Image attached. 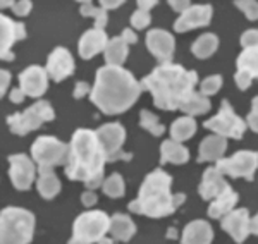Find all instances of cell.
<instances>
[{"label": "cell", "mask_w": 258, "mask_h": 244, "mask_svg": "<svg viewBox=\"0 0 258 244\" xmlns=\"http://www.w3.org/2000/svg\"><path fill=\"white\" fill-rule=\"evenodd\" d=\"M68 244H88V242H85V241H80V239H76V237H71Z\"/></svg>", "instance_id": "obj_52"}, {"label": "cell", "mask_w": 258, "mask_h": 244, "mask_svg": "<svg viewBox=\"0 0 258 244\" xmlns=\"http://www.w3.org/2000/svg\"><path fill=\"white\" fill-rule=\"evenodd\" d=\"M53 117H55V114H53L52 105L45 100H38L36 103H33L30 109L24 110V112L9 115L7 124H9L11 131L14 134L26 136L28 132L38 129L43 122L53 121Z\"/></svg>", "instance_id": "obj_6"}, {"label": "cell", "mask_w": 258, "mask_h": 244, "mask_svg": "<svg viewBox=\"0 0 258 244\" xmlns=\"http://www.w3.org/2000/svg\"><path fill=\"white\" fill-rule=\"evenodd\" d=\"M36 189L45 200H52L60 191V181L59 177L53 174L52 169H41L38 176V183H36Z\"/></svg>", "instance_id": "obj_27"}, {"label": "cell", "mask_w": 258, "mask_h": 244, "mask_svg": "<svg viewBox=\"0 0 258 244\" xmlns=\"http://www.w3.org/2000/svg\"><path fill=\"white\" fill-rule=\"evenodd\" d=\"M102 189H103V193L110 198H122L124 193H126L124 191L126 186H124L122 176H120V174H112V176H109L105 181H103Z\"/></svg>", "instance_id": "obj_33"}, {"label": "cell", "mask_w": 258, "mask_h": 244, "mask_svg": "<svg viewBox=\"0 0 258 244\" xmlns=\"http://www.w3.org/2000/svg\"><path fill=\"white\" fill-rule=\"evenodd\" d=\"M217 47H219V38L215 35H212V33H207V35H202L195 41L193 47H191V52L198 59H209L212 53L217 50Z\"/></svg>", "instance_id": "obj_31"}, {"label": "cell", "mask_w": 258, "mask_h": 244, "mask_svg": "<svg viewBox=\"0 0 258 244\" xmlns=\"http://www.w3.org/2000/svg\"><path fill=\"white\" fill-rule=\"evenodd\" d=\"M227 150V141L222 136H209L200 143L198 162H219Z\"/></svg>", "instance_id": "obj_22"}, {"label": "cell", "mask_w": 258, "mask_h": 244, "mask_svg": "<svg viewBox=\"0 0 258 244\" xmlns=\"http://www.w3.org/2000/svg\"><path fill=\"white\" fill-rule=\"evenodd\" d=\"M258 169V153L256 151H238L231 158H222L217 162V171L224 176L244 177L246 181H253Z\"/></svg>", "instance_id": "obj_11"}, {"label": "cell", "mask_w": 258, "mask_h": 244, "mask_svg": "<svg viewBox=\"0 0 258 244\" xmlns=\"http://www.w3.org/2000/svg\"><path fill=\"white\" fill-rule=\"evenodd\" d=\"M107 43H109V40H107L105 31L93 28V30L86 31L85 35L81 36L80 45H78V50H80V55L83 59L88 60L91 57L97 55V53L105 52Z\"/></svg>", "instance_id": "obj_21"}, {"label": "cell", "mask_w": 258, "mask_h": 244, "mask_svg": "<svg viewBox=\"0 0 258 244\" xmlns=\"http://www.w3.org/2000/svg\"><path fill=\"white\" fill-rule=\"evenodd\" d=\"M9 177L11 183L19 191H26L31 188L33 181H35V164L30 156L18 153V155L9 156Z\"/></svg>", "instance_id": "obj_12"}, {"label": "cell", "mask_w": 258, "mask_h": 244, "mask_svg": "<svg viewBox=\"0 0 258 244\" xmlns=\"http://www.w3.org/2000/svg\"><path fill=\"white\" fill-rule=\"evenodd\" d=\"M150 23H152V18H150V12H147V11L138 9L131 16V24L136 28V30H145Z\"/></svg>", "instance_id": "obj_37"}, {"label": "cell", "mask_w": 258, "mask_h": 244, "mask_svg": "<svg viewBox=\"0 0 258 244\" xmlns=\"http://www.w3.org/2000/svg\"><path fill=\"white\" fill-rule=\"evenodd\" d=\"M203 126L207 129L214 131L217 136H222V138H234V139H241L246 131V122L236 115V112L232 110V107L229 105L227 100L222 102L220 105V110L215 117L209 119Z\"/></svg>", "instance_id": "obj_9"}, {"label": "cell", "mask_w": 258, "mask_h": 244, "mask_svg": "<svg viewBox=\"0 0 258 244\" xmlns=\"http://www.w3.org/2000/svg\"><path fill=\"white\" fill-rule=\"evenodd\" d=\"M249 213L246 208H238L232 210L231 213H227L226 217H222V229L234 239L236 242H243L246 241V237L251 232H249Z\"/></svg>", "instance_id": "obj_16"}, {"label": "cell", "mask_w": 258, "mask_h": 244, "mask_svg": "<svg viewBox=\"0 0 258 244\" xmlns=\"http://www.w3.org/2000/svg\"><path fill=\"white\" fill-rule=\"evenodd\" d=\"M141 90H143L141 83L136 81L129 71L122 67H114V65H105L98 69L90 100L103 114L117 115L135 105L141 95Z\"/></svg>", "instance_id": "obj_1"}, {"label": "cell", "mask_w": 258, "mask_h": 244, "mask_svg": "<svg viewBox=\"0 0 258 244\" xmlns=\"http://www.w3.org/2000/svg\"><path fill=\"white\" fill-rule=\"evenodd\" d=\"M9 81H11V74L7 72L6 69H4V71H2V90H0V92H2V95H6L7 86H9Z\"/></svg>", "instance_id": "obj_47"}, {"label": "cell", "mask_w": 258, "mask_h": 244, "mask_svg": "<svg viewBox=\"0 0 258 244\" xmlns=\"http://www.w3.org/2000/svg\"><path fill=\"white\" fill-rule=\"evenodd\" d=\"M140 124H141V127H145V129H147L148 132H152L153 136H162L165 131L164 124L159 121V117H157L155 114L148 112V110H141Z\"/></svg>", "instance_id": "obj_34"}, {"label": "cell", "mask_w": 258, "mask_h": 244, "mask_svg": "<svg viewBox=\"0 0 258 244\" xmlns=\"http://www.w3.org/2000/svg\"><path fill=\"white\" fill-rule=\"evenodd\" d=\"M157 6V2H155V0H150V2H145V0H140V2H138V7H140V9L141 11H150V9H152V7H155Z\"/></svg>", "instance_id": "obj_48"}, {"label": "cell", "mask_w": 258, "mask_h": 244, "mask_svg": "<svg viewBox=\"0 0 258 244\" xmlns=\"http://www.w3.org/2000/svg\"><path fill=\"white\" fill-rule=\"evenodd\" d=\"M189 160V151L181 143L174 139H165L160 146V164H186Z\"/></svg>", "instance_id": "obj_25"}, {"label": "cell", "mask_w": 258, "mask_h": 244, "mask_svg": "<svg viewBox=\"0 0 258 244\" xmlns=\"http://www.w3.org/2000/svg\"><path fill=\"white\" fill-rule=\"evenodd\" d=\"M81 203L85 206H93L95 203H97V194H95V191H85L81 194Z\"/></svg>", "instance_id": "obj_41"}, {"label": "cell", "mask_w": 258, "mask_h": 244, "mask_svg": "<svg viewBox=\"0 0 258 244\" xmlns=\"http://www.w3.org/2000/svg\"><path fill=\"white\" fill-rule=\"evenodd\" d=\"M110 230V217L107 213L100 212V210H93V212L81 213L76 218L73 227V237L85 241L88 244L100 242L105 239V234Z\"/></svg>", "instance_id": "obj_8"}, {"label": "cell", "mask_w": 258, "mask_h": 244, "mask_svg": "<svg viewBox=\"0 0 258 244\" xmlns=\"http://www.w3.org/2000/svg\"><path fill=\"white\" fill-rule=\"evenodd\" d=\"M198 74L186 71L179 64H160L150 76L143 77L141 86L148 90L159 109L179 110L181 105L195 93Z\"/></svg>", "instance_id": "obj_3"}, {"label": "cell", "mask_w": 258, "mask_h": 244, "mask_svg": "<svg viewBox=\"0 0 258 244\" xmlns=\"http://www.w3.org/2000/svg\"><path fill=\"white\" fill-rule=\"evenodd\" d=\"M47 72L53 81H62L74 72V59L68 48H55L48 55L47 60Z\"/></svg>", "instance_id": "obj_17"}, {"label": "cell", "mask_w": 258, "mask_h": 244, "mask_svg": "<svg viewBox=\"0 0 258 244\" xmlns=\"http://www.w3.org/2000/svg\"><path fill=\"white\" fill-rule=\"evenodd\" d=\"M109 232L112 234V237L115 241H122L127 242L129 239L135 235L136 232V225L127 215L124 213H115L114 217L110 218V230Z\"/></svg>", "instance_id": "obj_26"}, {"label": "cell", "mask_w": 258, "mask_h": 244, "mask_svg": "<svg viewBox=\"0 0 258 244\" xmlns=\"http://www.w3.org/2000/svg\"><path fill=\"white\" fill-rule=\"evenodd\" d=\"M220 86H222V77L220 76H209L205 81L202 83V86H200V93L203 95V97H212V95H215L220 90Z\"/></svg>", "instance_id": "obj_35"}, {"label": "cell", "mask_w": 258, "mask_h": 244, "mask_svg": "<svg viewBox=\"0 0 258 244\" xmlns=\"http://www.w3.org/2000/svg\"><path fill=\"white\" fill-rule=\"evenodd\" d=\"M249 232L258 235V213L251 218V222H249Z\"/></svg>", "instance_id": "obj_49"}, {"label": "cell", "mask_w": 258, "mask_h": 244, "mask_svg": "<svg viewBox=\"0 0 258 244\" xmlns=\"http://www.w3.org/2000/svg\"><path fill=\"white\" fill-rule=\"evenodd\" d=\"M80 12L86 18H93L95 19V28L97 30H103L107 26V21H109V16H107V11L102 9V7H95L91 2H83L80 7Z\"/></svg>", "instance_id": "obj_32"}, {"label": "cell", "mask_w": 258, "mask_h": 244, "mask_svg": "<svg viewBox=\"0 0 258 244\" xmlns=\"http://www.w3.org/2000/svg\"><path fill=\"white\" fill-rule=\"evenodd\" d=\"M124 2H120V0H117V2H112V0H103V2H100V7L102 9H115V7H120Z\"/></svg>", "instance_id": "obj_46"}, {"label": "cell", "mask_w": 258, "mask_h": 244, "mask_svg": "<svg viewBox=\"0 0 258 244\" xmlns=\"http://www.w3.org/2000/svg\"><path fill=\"white\" fill-rule=\"evenodd\" d=\"M147 47L153 53L160 64H170V59L174 55V48H176V41L170 33L164 30H152L147 35Z\"/></svg>", "instance_id": "obj_15"}, {"label": "cell", "mask_w": 258, "mask_h": 244, "mask_svg": "<svg viewBox=\"0 0 258 244\" xmlns=\"http://www.w3.org/2000/svg\"><path fill=\"white\" fill-rule=\"evenodd\" d=\"M169 6L172 7L176 12H181V14H184L186 11L191 9V2H188V0H184V2H177V0L174 2L172 0V2H169Z\"/></svg>", "instance_id": "obj_42"}, {"label": "cell", "mask_w": 258, "mask_h": 244, "mask_svg": "<svg viewBox=\"0 0 258 244\" xmlns=\"http://www.w3.org/2000/svg\"><path fill=\"white\" fill-rule=\"evenodd\" d=\"M229 188L227 181L224 179V174L217 171V167H209L203 172L202 183H200L198 193L203 200H215L220 193Z\"/></svg>", "instance_id": "obj_20"}, {"label": "cell", "mask_w": 258, "mask_h": 244, "mask_svg": "<svg viewBox=\"0 0 258 244\" xmlns=\"http://www.w3.org/2000/svg\"><path fill=\"white\" fill-rule=\"evenodd\" d=\"M9 98H11V102L12 103H16V105H19L21 102H24V92L21 88L18 90H12L11 95H9Z\"/></svg>", "instance_id": "obj_44"}, {"label": "cell", "mask_w": 258, "mask_h": 244, "mask_svg": "<svg viewBox=\"0 0 258 244\" xmlns=\"http://www.w3.org/2000/svg\"><path fill=\"white\" fill-rule=\"evenodd\" d=\"M212 19V6H191L184 14H181L174 23V30L177 33H184L189 30L207 26Z\"/></svg>", "instance_id": "obj_18"}, {"label": "cell", "mask_w": 258, "mask_h": 244, "mask_svg": "<svg viewBox=\"0 0 258 244\" xmlns=\"http://www.w3.org/2000/svg\"><path fill=\"white\" fill-rule=\"evenodd\" d=\"M212 109V103L207 97H203L202 93H191L189 98L186 100L184 103L181 105V109L186 115H189V117H195V115H203L207 114L209 110Z\"/></svg>", "instance_id": "obj_30"}, {"label": "cell", "mask_w": 258, "mask_h": 244, "mask_svg": "<svg viewBox=\"0 0 258 244\" xmlns=\"http://www.w3.org/2000/svg\"><path fill=\"white\" fill-rule=\"evenodd\" d=\"M241 45L243 48L258 47V30H248L241 35Z\"/></svg>", "instance_id": "obj_38"}, {"label": "cell", "mask_w": 258, "mask_h": 244, "mask_svg": "<svg viewBox=\"0 0 258 244\" xmlns=\"http://www.w3.org/2000/svg\"><path fill=\"white\" fill-rule=\"evenodd\" d=\"M167 237H169V239L177 237V230H176V229H172V227H170V229H169V232H167Z\"/></svg>", "instance_id": "obj_50"}, {"label": "cell", "mask_w": 258, "mask_h": 244, "mask_svg": "<svg viewBox=\"0 0 258 244\" xmlns=\"http://www.w3.org/2000/svg\"><path fill=\"white\" fill-rule=\"evenodd\" d=\"M31 156L35 164H38L40 171L52 169L57 165L68 164L69 146L53 136H40L31 146Z\"/></svg>", "instance_id": "obj_7"}, {"label": "cell", "mask_w": 258, "mask_h": 244, "mask_svg": "<svg viewBox=\"0 0 258 244\" xmlns=\"http://www.w3.org/2000/svg\"><path fill=\"white\" fill-rule=\"evenodd\" d=\"M238 193L232 191V188L229 186L224 193H220L215 200H212L209 206V215L212 218H222L227 213H231L234 210L236 203H238Z\"/></svg>", "instance_id": "obj_24"}, {"label": "cell", "mask_w": 258, "mask_h": 244, "mask_svg": "<svg viewBox=\"0 0 258 244\" xmlns=\"http://www.w3.org/2000/svg\"><path fill=\"white\" fill-rule=\"evenodd\" d=\"M48 86V72L47 69L40 67V65H30L19 74V88L23 90L24 95L31 98H38Z\"/></svg>", "instance_id": "obj_13"}, {"label": "cell", "mask_w": 258, "mask_h": 244, "mask_svg": "<svg viewBox=\"0 0 258 244\" xmlns=\"http://www.w3.org/2000/svg\"><path fill=\"white\" fill-rule=\"evenodd\" d=\"M95 132H97V138L100 144H102L109 162L131 158L129 153L122 151V144L126 141V129H124L119 122L103 124V126H100Z\"/></svg>", "instance_id": "obj_10"}, {"label": "cell", "mask_w": 258, "mask_h": 244, "mask_svg": "<svg viewBox=\"0 0 258 244\" xmlns=\"http://www.w3.org/2000/svg\"><path fill=\"white\" fill-rule=\"evenodd\" d=\"M246 126L251 127L253 131L258 132V112H249L246 117Z\"/></svg>", "instance_id": "obj_45"}, {"label": "cell", "mask_w": 258, "mask_h": 244, "mask_svg": "<svg viewBox=\"0 0 258 244\" xmlns=\"http://www.w3.org/2000/svg\"><path fill=\"white\" fill-rule=\"evenodd\" d=\"M255 77H258V47L244 48L238 57V71L234 81L239 90H248Z\"/></svg>", "instance_id": "obj_14"}, {"label": "cell", "mask_w": 258, "mask_h": 244, "mask_svg": "<svg viewBox=\"0 0 258 244\" xmlns=\"http://www.w3.org/2000/svg\"><path fill=\"white\" fill-rule=\"evenodd\" d=\"M120 38L126 41L127 45H133V43H136V41H138V36L135 35V31H133V30H129V28H127V30H124V31H122Z\"/></svg>", "instance_id": "obj_43"}, {"label": "cell", "mask_w": 258, "mask_h": 244, "mask_svg": "<svg viewBox=\"0 0 258 244\" xmlns=\"http://www.w3.org/2000/svg\"><path fill=\"white\" fill-rule=\"evenodd\" d=\"M31 7H33V4L30 0H18V2L12 4V11H14L18 16H28L31 11Z\"/></svg>", "instance_id": "obj_39"}, {"label": "cell", "mask_w": 258, "mask_h": 244, "mask_svg": "<svg viewBox=\"0 0 258 244\" xmlns=\"http://www.w3.org/2000/svg\"><path fill=\"white\" fill-rule=\"evenodd\" d=\"M236 7H239L241 11L244 12V16L249 19V21H256L258 19V2L255 0H238V2H234Z\"/></svg>", "instance_id": "obj_36"}, {"label": "cell", "mask_w": 258, "mask_h": 244, "mask_svg": "<svg viewBox=\"0 0 258 244\" xmlns=\"http://www.w3.org/2000/svg\"><path fill=\"white\" fill-rule=\"evenodd\" d=\"M127 53H129L127 52V43L122 38H120V36H115V38L109 40L105 52H103V55H105L107 65L120 67V65H122L124 62H126Z\"/></svg>", "instance_id": "obj_28"}, {"label": "cell", "mask_w": 258, "mask_h": 244, "mask_svg": "<svg viewBox=\"0 0 258 244\" xmlns=\"http://www.w3.org/2000/svg\"><path fill=\"white\" fill-rule=\"evenodd\" d=\"M100 244H114V241H110V239H102Z\"/></svg>", "instance_id": "obj_53"}, {"label": "cell", "mask_w": 258, "mask_h": 244, "mask_svg": "<svg viewBox=\"0 0 258 244\" xmlns=\"http://www.w3.org/2000/svg\"><path fill=\"white\" fill-rule=\"evenodd\" d=\"M35 232V215L28 210H2V242L0 244H30Z\"/></svg>", "instance_id": "obj_5"}, {"label": "cell", "mask_w": 258, "mask_h": 244, "mask_svg": "<svg viewBox=\"0 0 258 244\" xmlns=\"http://www.w3.org/2000/svg\"><path fill=\"white\" fill-rule=\"evenodd\" d=\"M107 155L100 144L97 132L78 129L69 144V158L66 164V176L71 181H81L90 191L103 186V167Z\"/></svg>", "instance_id": "obj_2"}, {"label": "cell", "mask_w": 258, "mask_h": 244, "mask_svg": "<svg viewBox=\"0 0 258 244\" xmlns=\"http://www.w3.org/2000/svg\"><path fill=\"white\" fill-rule=\"evenodd\" d=\"M251 112H258V97L253 98V102H251Z\"/></svg>", "instance_id": "obj_51"}, {"label": "cell", "mask_w": 258, "mask_h": 244, "mask_svg": "<svg viewBox=\"0 0 258 244\" xmlns=\"http://www.w3.org/2000/svg\"><path fill=\"white\" fill-rule=\"evenodd\" d=\"M91 93V88L88 83L85 81H80L76 85V88H74V98H83L85 95H90Z\"/></svg>", "instance_id": "obj_40"}, {"label": "cell", "mask_w": 258, "mask_h": 244, "mask_svg": "<svg viewBox=\"0 0 258 244\" xmlns=\"http://www.w3.org/2000/svg\"><path fill=\"white\" fill-rule=\"evenodd\" d=\"M195 132H197V122H195V119L189 117V115L179 117L177 121H174L172 126H170V136H172V139L177 143L193 138Z\"/></svg>", "instance_id": "obj_29"}, {"label": "cell", "mask_w": 258, "mask_h": 244, "mask_svg": "<svg viewBox=\"0 0 258 244\" xmlns=\"http://www.w3.org/2000/svg\"><path fill=\"white\" fill-rule=\"evenodd\" d=\"M0 24H2V59L12 60L14 55L11 53V47L16 41L26 38V30H24V24L16 23L7 16L0 18Z\"/></svg>", "instance_id": "obj_19"}, {"label": "cell", "mask_w": 258, "mask_h": 244, "mask_svg": "<svg viewBox=\"0 0 258 244\" xmlns=\"http://www.w3.org/2000/svg\"><path fill=\"white\" fill-rule=\"evenodd\" d=\"M170 184H172V177L162 169H157L152 174H148L140 188L138 198L129 203V210L152 218L174 213L184 203L186 196L181 193H170Z\"/></svg>", "instance_id": "obj_4"}, {"label": "cell", "mask_w": 258, "mask_h": 244, "mask_svg": "<svg viewBox=\"0 0 258 244\" xmlns=\"http://www.w3.org/2000/svg\"><path fill=\"white\" fill-rule=\"evenodd\" d=\"M214 239V230L209 222L193 220L182 230V244H210Z\"/></svg>", "instance_id": "obj_23"}]
</instances>
